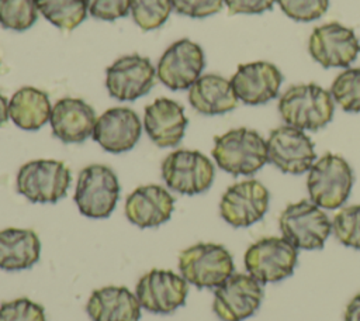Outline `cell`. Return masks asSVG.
<instances>
[{"mask_svg":"<svg viewBox=\"0 0 360 321\" xmlns=\"http://www.w3.org/2000/svg\"><path fill=\"white\" fill-rule=\"evenodd\" d=\"M212 156L222 170L249 176L267 162V145L257 131L240 127L214 138Z\"/></svg>","mask_w":360,"mask_h":321,"instance_id":"1","label":"cell"},{"mask_svg":"<svg viewBox=\"0 0 360 321\" xmlns=\"http://www.w3.org/2000/svg\"><path fill=\"white\" fill-rule=\"evenodd\" d=\"M278 111L287 125L316 131L332 120L335 104L326 89L307 83L287 89L278 100Z\"/></svg>","mask_w":360,"mask_h":321,"instance_id":"2","label":"cell"},{"mask_svg":"<svg viewBox=\"0 0 360 321\" xmlns=\"http://www.w3.org/2000/svg\"><path fill=\"white\" fill-rule=\"evenodd\" d=\"M353 180V170L346 159L328 152L308 170L307 189L314 204L335 210L347 200Z\"/></svg>","mask_w":360,"mask_h":321,"instance_id":"3","label":"cell"},{"mask_svg":"<svg viewBox=\"0 0 360 321\" xmlns=\"http://www.w3.org/2000/svg\"><path fill=\"white\" fill-rule=\"evenodd\" d=\"M179 270L187 283L198 289H217L233 273V259L219 244L198 242L181 251Z\"/></svg>","mask_w":360,"mask_h":321,"instance_id":"4","label":"cell"},{"mask_svg":"<svg viewBox=\"0 0 360 321\" xmlns=\"http://www.w3.org/2000/svg\"><path fill=\"white\" fill-rule=\"evenodd\" d=\"M73 199L84 217L107 218L120 199V182L115 172L100 163L86 166L79 173Z\"/></svg>","mask_w":360,"mask_h":321,"instance_id":"5","label":"cell"},{"mask_svg":"<svg viewBox=\"0 0 360 321\" xmlns=\"http://www.w3.org/2000/svg\"><path fill=\"white\" fill-rule=\"evenodd\" d=\"M70 170L53 159H35L24 163L17 173L15 187L32 203H56L66 196Z\"/></svg>","mask_w":360,"mask_h":321,"instance_id":"6","label":"cell"},{"mask_svg":"<svg viewBox=\"0 0 360 321\" xmlns=\"http://www.w3.org/2000/svg\"><path fill=\"white\" fill-rule=\"evenodd\" d=\"M280 229L297 249L312 251L323 248L332 231V222L321 207L301 200L284 208L280 215Z\"/></svg>","mask_w":360,"mask_h":321,"instance_id":"7","label":"cell"},{"mask_svg":"<svg viewBox=\"0 0 360 321\" xmlns=\"http://www.w3.org/2000/svg\"><path fill=\"white\" fill-rule=\"evenodd\" d=\"M214 176L212 162L200 151L177 149L162 162V179L180 194L194 196L208 190Z\"/></svg>","mask_w":360,"mask_h":321,"instance_id":"8","label":"cell"},{"mask_svg":"<svg viewBox=\"0 0 360 321\" xmlns=\"http://www.w3.org/2000/svg\"><path fill=\"white\" fill-rule=\"evenodd\" d=\"M297 248L284 237H267L252 244L245 252V266L262 284L288 277L297 265Z\"/></svg>","mask_w":360,"mask_h":321,"instance_id":"9","label":"cell"},{"mask_svg":"<svg viewBox=\"0 0 360 321\" xmlns=\"http://www.w3.org/2000/svg\"><path fill=\"white\" fill-rule=\"evenodd\" d=\"M262 298L259 280L250 275L232 273L215 289L212 310L221 321H243L256 313Z\"/></svg>","mask_w":360,"mask_h":321,"instance_id":"10","label":"cell"},{"mask_svg":"<svg viewBox=\"0 0 360 321\" xmlns=\"http://www.w3.org/2000/svg\"><path fill=\"white\" fill-rule=\"evenodd\" d=\"M156 70L150 59L138 54L124 55L105 69L108 94L121 101L145 96L155 84Z\"/></svg>","mask_w":360,"mask_h":321,"instance_id":"11","label":"cell"},{"mask_svg":"<svg viewBox=\"0 0 360 321\" xmlns=\"http://www.w3.org/2000/svg\"><path fill=\"white\" fill-rule=\"evenodd\" d=\"M187 280L172 270L152 269L136 283L135 296L141 307L155 314H170L186 304Z\"/></svg>","mask_w":360,"mask_h":321,"instance_id":"12","label":"cell"},{"mask_svg":"<svg viewBox=\"0 0 360 321\" xmlns=\"http://www.w3.org/2000/svg\"><path fill=\"white\" fill-rule=\"evenodd\" d=\"M204 66L202 48L188 38H181L163 52L156 76L170 90H186L201 76Z\"/></svg>","mask_w":360,"mask_h":321,"instance_id":"13","label":"cell"},{"mask_svg":"<svg viewBox=\"0 0 360 321\" xmlns=\"http://www.w3.org/2000/svg\"><path fill=\"white\" fill-rule=\"evenodd\" d=\"M267 160L284 173L301 175L315 162V149L311 138L291 125L274 128L267 141Z\"/></svg>","mask_w":360,"mask_h":321,"instance_id":"14","label":"cell"},{"mask_svg":"<svg viewBox=\"0 0 360 321\" xmlns=\"http://www.w3.org/2000/svg\"><path fill=\"white\" fill-rule=\"evenodd\" d=\"M308 51L323 68H346L357 58L360 41L352 28L333 21L312 31Z\"/></svg>","mask_w":360,"mask_h":321,"instance_id":"15","label":"cell"},{"mask_svg":"<svg viewBox=\"0 0 360 321\" xmlns=\"http://www.w3.org/2000/svg\"><path fill=\"white\" fill-rule=\"evenodd\" d=\"M269 200V190L259 180H243L229 186L222 194L219 214L232 227H249L263 218Z\"/></svg>","mask_w":360,"mask_h":321,"instance_id":"16","label":"cell"},{"mask_svg":"<svg viewBox=\"0 0 360 321\" xmlns=\"http://www.w3.org/2000/svg\"><path fill=\"white\" fill-rule=\"evenodd\" d=\"M142 134L138 114L128 107H112L97 117L93 139L107 152L122 153L132 149Z\"/></svg>","mask_w":360,"mask_h":321,"instance_id":"17","label":"cell"},{"mask_svg":"<svg viewBox=\"0 0 360 321\" xmlns=\"http://www.w3.org/2000/svg\"><path fill=\"white\" fill-rule=\"evenodd\" d=\"M283 75L276 65L257 61L242 63L231 77L232 89L238 100L245 104H264L278 94Z\"/></svg>","mask_w":360,"mask_h":321,"instance_id":"18","label":"cell"},{"mask_svg":"<svg viewBox=\"0 0 360 321\" xmlns=\"http://www.w3.org/2000/svg\"><path fill=\"white\" fill-rule=\"evenodd\" d=\"M187 122L183 106L167 97L156 99L143 111V128L160 148L176 146L184 137Z\"/></svg>","mask_w":360,"mask_h":321,"instance_id":"19","label":"cell"},{"mask_svg":"<svg viewBox=\"0 0 360 321\" xmlns=\"http://www.w3.org/2000/svg\"><path fill=\"white\" fill-rule=\"evenodd\" d=\"M97 117L82 99L65 97L52 106L49 122L52 134L65 144H80L93 135Z\"/></svg>","mask_w":360,"mask_h":321,"instance_id":"20","label":"cell"},{"mask_svg":"<svg viewBox=\"0 0 360 321\" xmlns=\"http://www.w3.org/2000/svg\"><path fill=\"white\" fill-rule=\"evenodd\" d=\"M174 210L173 196L159 184L136 187L125 200V215L139 228L159 227Z\"/></svg>","mask_w":360,"mask_h":321,"instance_id":"21","label":"cell"},{"mask_svg":"<svg viewBox=\"0 0 360 321\" xmlns=\"http://www.w3.org/2000/svg\"><path fill=\"white\" fill-rule=\"evenodd\" d=\"M86 313L91 321H139L141 304L125 286H107L91 293Z\"/></svg>","mask_w":360,"mask_h":321,"instance_id":"22","label":"cell"},{"mask_svg":"<svg viewBox=\"0 0 360 321\" xmlns=\"http://www.w3.org/2000/svg\"><path fill=\"white\" fill-rule=\"evenodd\" d=\"M188 101L194 110L205 115L224 114L238 106L231 80L214 73L202 75L191 84Z\"/></svg>","mask_w":360,"mask_h":321,"instance_id":"23","label":"cell"},{"mask_svg":"<svg viewBox=\"0 0 360 321\" xmlns=\"http://www.w3.org/2000/svg\"><path fill=\"white\" fill-rule=\"evenodd\" d=\"M41 242L35 231L25 228L0 229V268L28 269L39 260Z\"/></svg>","mask_w":360,"mask_h":321,"instance_id":"24","label":"cell"},{"mask_svg":"<svg viewBox=\"0 0 360 321\" xmlns=\"http://www.w3.org/2000/svg\"><path fill=\"white\" fill-rule=\"evenodd\" d=\"M52 106L48 94L37 87L24 86L18 89L8 101V115L13 122L25 131H37L51 117Z\"/></svg>","mask_w":360,"mask_h":321,"instance_id":"25","label":"cell"},{"mask_svg":"<svg viewBox=\"0 0 360 321\" xmlns=\"http://www.w3.org/2000/svg\"><path fill=\"white\" fill-rule=\"evenodd\" d=\"M39 13L55 27L70 31L80 25L86 15V0H35Z\"/></svg>","mask_w":360,"mask_h":321,"instance_id":"26","label":"cell"},{"mask_svg":"<svg viewBox=\"0 0 360 321\" xmlns=\"http://www.w3.org/2000/svg\"><path fill=\"white\" fill-rule=\"evenodd\" d=\"M38 18L35 0H0V24L11 31H25Z\"/></svg>","mask_w":360,"mask_h":321,"instance_id":"27","label":"cell"},{"mask_svg":"<svg viewBox=\"0 0 360 321\" xmlns=\"http://www.w3.org/2000/svg\"><path fill=\"white\" fill-rule=\"evenodd\" d=\"M172 8V0H131L129 6L132 20L143 31L160 28Z\"/></svg>","mask_w":360,"mask_h":321,"instance_id":"28","label":"cell"},{"mask_svg":"<svg viewBox=\"0 0 360 321\" xmlns=\"http://www.w3.org/2000/svg\"><path fill=\"white\" fill-rule=\"evenodd\" d=\"M330 94L342 110L360 113V68L342 72L333 80Z\"/></svg>","mask_w":360,"mask_h":321,"instance_id":"29","label":"cell"},{"mask_svg":"<svg viewBox=\"0 0 360 321\" xmlns=\"http://www.w3.org/2000/svg\"><path fill=\"white\" fill-rule=\"evenodd\" d=\"M332 229L339 242L360 249V204L349 206L338 211L333 217Z\"/></svg>","mask_w":360,"mask_h":321,"instance_id":"30","label":"cell"},{"mask_svg":"<svg viewBox=\"0 0 360 321\" xmlns=\"http://www.w3.org/2000/svg\"><path fill=\"white\" fill-rule=\"evenodd\" d=\"M0 321H46V318L41 304L20 297L0 306Z\"/></svg>","mask_w":360,"mask_h":321,"instance_id":"31","label":"cell"},{"mask_svg":"<svg viewBox=\"0 0 360 321\" xmlns=\"http://www.w3.org/2000/svg\"><path fill=\"white\" fill-rule=\"evenodd\" d=\"M284 14L295 21H314L321 18L328 7L329 0H276Z\"/></svg>","mask_w":360,"mask_h":321,"instance_id":"32","label":"cell"},{"mask_svg":"<svg viewBox=\"0 0 360 321\" xmlns=\"http://www.w3.org/2000/svg\"><path fill=\"white\" fill-rule=\"evenodd\" d=\"M131 0H86L87 13L103 21H114L127 17Z\"/></svg>","mask_w":360,"mask_h":321,"instance_id":"33","label":"cell"},{"mask_svg":"<svg viewBox=\"0 0 360 321\" xmlns=\"http://www.w3.org/2000/svg\"><path fill=\"white\" fill-rule=\"evenodd\" d=\"M224 0H172L176 13L191 18H205L222 8Z\"/></svg>","mask_w":360,"mask_h":321,"instance_id":"34","label":"cell"},{"mask_svg":"<svg viewBox=\"0 0 360 321\" xmlns=\"http://www.w3.org/2000/svg\"><path fill=\"white\" fill-rule=\"evenodd\" d=\"M276 0H224L229 14H260L271 10Z\"/></svg>","mask_w":360,"mask_h":321,"instance_id":"35","label":"cell"},{"mask_svg":"<svg viewBox=\"0 0 360 321\" xmlns=\"http://www.w3.org/2000/svg\"><path fill=\"white\" fill-rule=\"evenodd\" d=\"M343 321H360V293L356 294L347 304Z\"/></svg>","mask_w":360,"mask_h":321,"instance_id":"36","label":"cell"},{"mask_svg":"<svg viewBox=\"0 0 360 321\" xmlns=\"http://www.w3.org/2000/svg\"><path fill=\"white\" fill-rule=\"evenodd\" d=\"M8 101L7 99L0 93V127L7 122L8 120Z\"/></svg>","mask_w":360,"mask_h":321,"instance_id":"37","label":"cell"}]
</instances>
